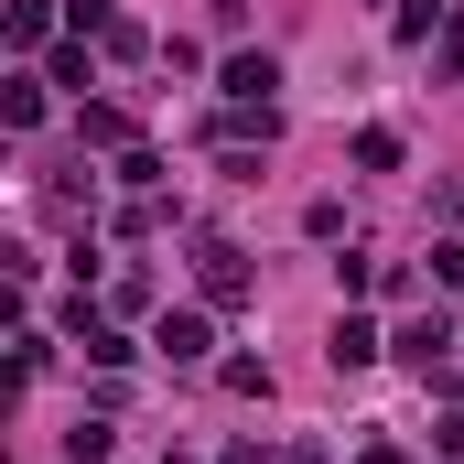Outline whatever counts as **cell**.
<instances>
[{"label":"cell","instance_id":"1","mask_svg":"<svg viewBox=\"0 0 464 464\" xmlns=\"http://www.w3.org/2000/svg\"><path fill=\"white\" fill-rule=\"evenodd\" d=\"M195 292L206 303H248V248L237 237H195Z\"/></svg>","mask_w":464,"mask_h":464},{"label":"cell","instance_id":"2","mask_svg":"<svg viewBox=\"0 0 464 464\" xmlns=\"http://www.w3.org/2000/svg\"><path fill=\"white\" fill-rule=\"evenodd\" d=\"M389 356H400V367H421V378H432V367H443V356H454V314H443V303H432V314H411V324H400V335H389Z\"/></svg>","mask_w":464,"mask_h":464},{"label":"cell","instance_id":"3","mask_svg":"<svg viewBox=\"0 0 464 464\" xmlns=\"http://www.w3.org/2000/svg\"><path fill=\"white\" fill-rule=\"evenodd\" d=\"M217 87H227V109H270V87H281V54H248V44H237L227 65H217Z\"/></svg>","mask_w":464,"mask_h":464},{"label":"cell","instance_id":"4","mask_svg":"<svg viewBox=\"0 0 464 464\" xmlns=\"http://www.w3.org/2000/svg\"><path fill=\"white\" fill-rule=\"evenodd\" d=\"M151 346L173 356V367H206V346H217V324H206V314H162V324H151Z\"/></svg>","mask_w":464,"mask_h":464},{"label":"cell","instance_id":"5","mask_svg":"<svg viewBox=\"0 0 464 464\" xmlns=\"http://www.w3.org/2000/svg\"><path fill=\"white\" fill-rule=\"evenodd\" d=\"M76 151H130V109H109V98H76Z\"/></svg>","mask_w":464,"mask_h":464},{"label":"cell","instance_id":"6","mask_svg":"<svg viewBox=\"0 0 464 464\" xmlns=\"http://www.w3.org/2000/svg\"><path fill=\"white\" fill-rule=\"evenodd\" d=\"M324 356H335V367H378V356H389V335H378L367 314H335V335H324Z\"/></svg>","mask_w":464,"mask_h":464},{"label":"cell","instance_id":"7","mask_svg":"<svg viewBox=\"0 0 464 464\" xmlns=\"http://www.w3.org/2000/svg\"><path fill=\"white\" fill-rule=\"evenodd\" d=\"M0 119H11V130H44V76H11V87H0Z\"/></svg>","mask_w":464,"mask_h":464},{"label":"cell","instance_id":"8","mask_svg":"<svg viewBox=\"0 0 464 464\" xmlns=\"http://www.w3.org/2000/svg\"><path fill=\"white\" fill-rule=\"evenodd\" d=\"M443 22H454V11H443V0H400V22H389V33H400V44H432V33H443Z\"/></svg>","mask_w":464,"mask_h":464},{"label":"cell","instance_id":"9","mask_svg":"<svg viewBox=\"0 0 464 464\" xmlns=\"http://www.w3.org/2000/svg\"><path fill=\"white\" fill-rule=\"evenodd\" d=\"M44 65H54V87H98V65H87V33H76V44H54Z\"/></svg>","mask_w":464,"mask_h":464},{"label":"cell","instance_id":"10","mask_svg":"<svg viewBox=\"0 0 464 464\" xmlns=\"http://www.w3.org/2000/svg\"><path fill=\"white\" fill-rule=\"evenodd\" d=\"M356 162L367 173H400V130H356Z\"/></svg>","mask_w":464,"mask_h":464},{"label":"cell","instance_id":"11","mask_svg":"<svg viewBox=\"0 0 464 464\" xmlns=\"http://www.w3.org/2000/svg\"><path fill=\"white\" fill-rule=\"evenodd\" d=\"M65 464H109V421H76L65 432Z\"/></svg>","mask_w":464,"mask_h":464},{"label":"cell","instance_id":"12","mask_svg":"<svg viewBox=\"0 0 464 464\" xmlns=\"http://www.w3.org/2000/svg\"><path fill=\"white\" fill-rule=\"evenodd\" d=\"M87 356H98V367H130V356H140V346H130L119 324H87Z\"/></svg>","mask_w":464,"mask_h":464},{"label":"cell","instance_id":"13","mask_svg":"<svg viewBox=\"0 0 464 464\" xmlns=\"http://www.w3.org/2000/svg\"><path fill=\"white\" fill-rule=\"evenodd\" d=\"M432 292H464V237H443V248H432Z\"/></svg>","mask_w":464,"mask_h":464},{"label":"cell","instance_id":"14","mask_svg":"<svg viewBox=\"0 0 464 464\" xmlns=\"http://www.w3.org/2000/svg\"><path fill=\"white\" fill-rule=\"evenodd\" d=\"M432 65H443V76H464V11L443 22V33H432Z\"/></svg>","mask_w":464,"mask_h":464},{"label":"cell","instance_id":"15","mask_svg":"<svg viewBox=\"0 0 464 464\" xmlns=\"http://www.w3.org/2000/svg\"><path fill=\"white\" fill-rule=\"evenodd\" d=\"M432 454H454V464H464V411H443V421H432Z\"/></svg>","mask_w":464,"mask_h":464},{"label":"cell","instance_id":"16","mask_svg":"<svg viewBox=\"0 0 464 464\" xmlns=\"http://www.w3.org/2000/svg\"><path fill=\"white\" fill-rule=\"evenodd\" d=\"M356 464H411V454H400V443H367V454H356Z\"/></svg>","mask_w":464,"mask_h":464}]
</instances>
